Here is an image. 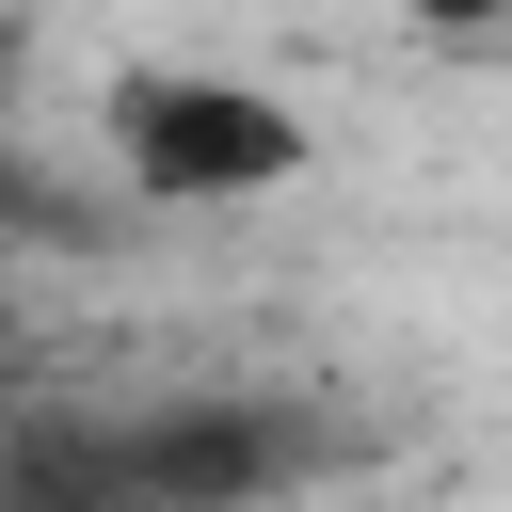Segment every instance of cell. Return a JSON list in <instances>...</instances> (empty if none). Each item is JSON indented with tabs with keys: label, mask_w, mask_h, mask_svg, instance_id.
I'll use <instances>...</instances> for the list:
<instances>
[{
	"label": "cell",
	"mask_w": 512,
	"mask_h": 512,
	"mask_svg": "<svg viewBox=\"0 0 512 512\" xmlns=\"http://www.w3.org/2000/svg\"><path fill=\"white\" fill-rule=\"evenodd\" d=\"M112 160H128V192H160V208H208V192H272V176L304 160V112H288V96H256V80H192V64H144V80L112 96Z\"/></svg>",
	"instance_id": "cell-1"
}]
</instances>
